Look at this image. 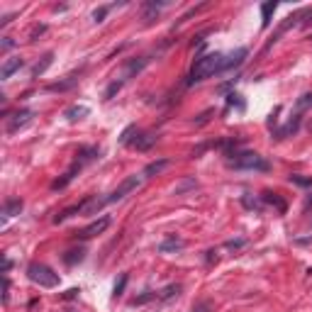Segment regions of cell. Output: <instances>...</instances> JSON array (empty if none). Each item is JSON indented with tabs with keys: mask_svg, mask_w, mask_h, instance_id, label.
<instances>
[{
	"mask_svg": "<svg viewBox=\"0 0 312 312\" xmlns=\"http://www.w3.org/2000/svg\"><path fill=\"white\" fill-rule=\"evenodd\" d=\"M142 181H144V176L139 173H134V176H127L117 188H115L113 193L108 195V198H90V202H88V207H85V215H95L100 207H105V205H110V202H120L122 198H127L132 190H137L139 186H142Z\"/></svg>",
	"mask_w": 312,
	"mask_h": 312,
	"instance_id": "6da1fadb",
	"label": "cell"
},
{
	"mask_svg": "<svg viewBox=\"0 0 312 312\" xmlns=\"http://www.w3.org/2000/svg\"><path fill=\"white\" fill-rule=\"evenodd\" d=\"M222 66H225V54H220V52H210L205 57L195 59V63L190 68V76H188V85L205 81V78H210L215 73H222Z\"/></svg>",
	"mask_w": 312,
	"mask_h": 312,
	"instance_id": "7a4b0ae2",
	"label": "cell"
},
{
	"mask_svg": "<svg viewBox=\"0 0 312 312\" xmlns=\"http://www.w3.org/2000/svg\"><path fill=\"white\" fill-rule=\"evenodd\" d=\"M232 156L234 159H229V166L234 171H271V164L256 151H234Z\"/></svg>",
	"mask_w": 312,
	"mask_h": 312,
	"instance_id": "3957f363",
	"label": "cell"
},
{
	"mask_svg": "<svg viewBox=\"0 0 312 312\" xmlns=\"http://www.w3.org/2000/svg\"><path fill=\"white\" fill-rule=\"evenodd\" d=\"M27 278L39 288H57L59 285V273H54L47 263H29L27 266Z\"/></svg>",
	"mask_w": 312,
	"mask_h": 312,
	"instance_id": "277c9868",
	"label": "cell"
},
{
	"mask_svg": "<svg viewBox=\"0 0 312 312\" xmlns=\"http://www.w3.org/2000/svg\"><path fill=\"white\" fill-rule=\"evenodd\" d=\"M32 117H34L32 110H17V113L7 120V134H15V132H20L22 127H27L29 122H32Z\"/></svg>",
	"mask_w": 312,
	"mask_h": 312,
	"instance_id": "5b68a950",
	"label": "cell"
},
{
	"mask_svg": "<svg viewBox=\"0 0 312 312\" xmlns=\"http://www.w3.org/2000/svg\"><path fill=\"white\" fill-rule=\"evenodd\" d=\"M156 142H159V137H156L154 132H137L127 146H132V149H137V151H149Z\"/></svg>",
	"mask_w": 312,
	"mask_h": 312,
	"instance_id": "8992f818",
	"label": "cell"
},
{
	"mask_svg": "<svg viewBox=\"0 0 312 312\" xmlns=\"http://www.w3.org/2000/svg\"><path fill=\"white\" fill-rule=\"evenodd\" d=\"M108 225H110V217L105 215V217H100V220H95V222H90L88 227H83L76 237L78 239H90V237H95V234H103L105 229H108Z\"/></svg>",
	"mask_w": 312,
	"mask_h": 312,
	"instance_id": "52a82bcc",
	"label": "cell"
},
{
	"mask_svg": "<svg viewBox=\"0 0 312 312\" xmlns=\"http://www.w3.org/2000/svg\"><path fill=\"white\" fill-rule=\"evenodd\" d=\"M247 57H249V49H247V47H239V49H234L232 54H227V57H225V66H222V71H229V68H237V66H242Z\"/></svg>",
	"mask_w": 312,
	"mask_h": 312,
	"instance_id": "ba28073f",
	"label": "cell"
},
{
	"mask_svg": "<svg viewBox=\"0 0 312 312\" xmlns=\"http://www.w3.org/2000/svg\"><path fill=\"white\" fill-rule=\"evenodd\" d=\"M90 198L93 195H88V198H83L81 202H76V205H71V207H66V210H61L57 217H54V222H63V220H68V217H73V215H78V212H85V207H88V202H90Z\"/></svg>",
	"mask_w": 312,
	"mask_h": 312,
	"instance_id": "9c48e42d",
	"label": "cell"
},
{
	"mask_svg": "<svg viewBox=\"0 0 312 312\" xmlns=\"http://www.w3.org/2000/svg\"><path fill=\"white\" fill-rule=\"evenodd\" d=\"M300 129V113L290 115V120L285 122L281 129H276V139H285V137H293L295 132Z\"/></svg>",
	"mask_w": 312,
	"mask_h": 312,
	"instance_id": "30bf717a",
	"label": "cell"
},
{
	"mask_svg": "<svg viewBox=\"0 0 312 312\" xmlns=\"http://www.w3.org/2000/svg\"><path fill=\"white\" fill-rule=\"evenodd\" d=\"M25 66V61L20 57H10V59H5V63H2V68H0V78L2 81H7L12 73H17L20 68Z\"/></svg>",
	"mask_w": 312,
	"mask_h": 312,
	"instance_id": "8fae6325",
	"label": "cell"
},
{
	"mask_svg": "<svg viewBox=\"0 0 312 312\" xmlns=\"http://www.w3.org/2000/svg\"><path fill=\"white\" fill-rule=\"evenodd\" d=\"M183 247H186V242H183L181 237L169 234V237L159 244V251H161V254H169V251H178V249H183Z\"/></svg>",
	"mask_w": 312,
	"mask_h": 312,
	"instance_id": "7c38bea8",
	"label": "cell"
},
{
	"mask_svg": "<svg viewBox=\"0 0 312 312\" xmlns=\"http://www.w3.org/2000/svg\"><path fill=\"white\" fill-rule=\"evenodd\" d=\"M22 207H25V202H22L20 198L5 200V205H2V220H10V217L20 215V212H22Z\"/></svg>",
	"mask_w": 312,
	"mask_h": 312,
	"instance_id": "4fadbf2b",
	"label": "cell"
},
{
	"mask_svg": "<svg viewBox=\"0 0 312 312\" xmlns=\"http://www.w3.org/2000/svg\"><path fill=\"white\" fill-rule=\"evenodd\" d=\"M149 63V59L146 57H139V59H132V61H127V66H125V76H122V81H127V78H132L134 73H139L144 66Z\"/></svg>",
	"mask_w": 312,
	"mask_h": 312,
	"instance_id": "5bb4252c",
	"label": "cell"
},
{
	"mask_svg": "<svg viewBox=\"0 0 312 312\" xmlns=\"http://www.w3.org/2000/svg\"><path fill=\"white\" fill-rule=\"evenodd\" d=\"M98 146H81L78 149V154H76V164H81V166H85V164H90V161H95L98 159Z\"/></svg>",
	"mask_w": 312,
	"mask_h": 312,
	"instance_id": "9a60e30c",
	"label": "cell"
},
{
	"mask_svg": "<svg viewBox=\"0 0 312 312\" xmlns=\"http://www.w3.org/2000/svg\"><path fill=\"white\" fill-rule=\"evenodd\" d=\"M52 63H54V52H47V54L42 57V61H37V63L32 66V78H39Z\"/></svg>",
	"mask_w": 312,
	"mask_h": 312,
	"instance_id": "2e32d148",
	"label": "cell"
},
{
	"mask_svg": "<svg viewBox=\"0 0 312 312\" xmlns=\"http://www.w3.org/2000/svg\"><path fill=\"white\" fill-rule=\"evenodd\" d=\"M88 115H90V108H85V105H71V108H66L63 117H66L68 122H78V120H83Z\"/></svg>",
	"mask_w": 312,
	"mask_h": 312,
	"instance_id": "e0dca14e",
	"label": "cell"
},
{
	"mask_svg": "<svg viewBox=\"0 0 312 312\" xmlns=\"http://www.w3.org/2000/svg\"><path fill=\"white\" fill-rule=\"evenodd\" d=\"M261 202L263 205H271V207H276L281 215H283L285 210H288V205H285V200L281 198V195H276V193H263L261 195Z\"/></svg>",
	"mask_w": 312,
	"mask_h": 312,
	"instance_id": "ac0fdd59",
	"label": "cell"
},
{
	"mask_svg": "<svg viewBox=\"0 0 312 312\" xmlns=\"http://www.w3.org/2000/svg\"><path fill=\"white\" fill-rule=\"evenodd\" d=\"M276 7H278V2H273V0H268V2L261 5V27L263 29H268L271 17H273V12H276Z\"/></svg>",
	"mask_w": 312,
	"mask_h": 312,
	"instance_id": "d6986e66",
	"label": "cell"
},
{
	"mask_svg": "<svg viewBox=\"0 0 312 312\" xmlns=\"http://www.w3.org/2000/svg\"><path fill=\"white\" fill-rule=\"evenodd\" d=\"M169 159H161V161H151V164H149V166H146V169L142 171V176L144 178H151V176H159V173H161V171L164 169H169Z\"/></svg>",
	"mask_w": 312,
	"mask_h": 312,
	"instance_id": "ffe728a7",
	"label": "cell"
},
{
	"mask_svg": "<svg viewBox=\"0 0 312 312\" xmlns=\"http://www.w3.org/2000/svg\"><path fill=\"white\" fill-rule=\"evenodd\" d=\"M78 83V73H71L66 81H59V83H52V85H47V90H52V93H61V90H68V88H73V85Z\"/></svg>",
	"mask_w": 312,
	"mask_h": 312,
	"instance_id": "44dd1931",
	"label": "cell"
},
{
	"mask_svg": "<svg viewBox=\"0 0 312 312\" xmlns=\"http://www.w3.org/2000/svg\"><path fill=\"white\" fill-rule=\"evenodd\" d=\"M85 258V249L81 247V249H71V251H66L63 254V263L66 266H76V263H81Z\"/></svg>",
	"mask_w": 312,
	"mask_h": 312,
	"instance_id": "7402d4cb",
	"label": "cell"
},
{
	"mask_svg": "<svg viewBox=\"0 0 312 312\" xmlns=\"http://www.w3.org/2000/svg\"><path fill=\"white\" fill-rule=\"evenodd\" d=\"M293 186H300V188H312V176H300V173H293L288 178Z\"/></svg>",
	"mask_w": 312,
	"mask_h": 312,
	"instance_id": "603a6c76",
	"label": "cell"
},
{
	"mask_svg": "<svg viewBox=\"0 0 312 312\" xmlns=\"http://www.w3.org/2000/svg\"><path fill=\"white\" fill-rule=\"evenodd\" d=\"M242 205H244L247 210H256V212H261V210H263V202H258L256 198H251L249 193H247V195H242Z\"/></svg>",
	"mask_w": 312,
	"mask_h": 312,
	"instance_id": "cb8c5ba5",
	"label": "cell"
},
{
	"mask_svg": "<svg viewBox=\"0 0 312 312\" xmlns=\"http://www.w3.org/2000/svg\"><path fill=\"white\" fill-rule=\"evenodd\" d=\"M181 293V285L178 283H173V285H166L161 293H159V300H171V298H176Z\"/></svg>",
	"mask_w": 312,
	"mask_h": 312,
	"instance_id": "d4e9b609",
	"label": "cell"
},
{
	"mask_svg": "<svg viewBox=\"0 0 312 312\" xmlns=\"http://www.w3.org/2000/svg\"><path fill=\"white\" fill-rule=\"evenodd\" d=\"M190 188H198V181H195V178H186L181 186H176V188H173V193H176V195H183V193H186V190H190Z\"/></svg>",
	"mask_w": 312,
	"mask_h": 312,
	"instance_id": "484cf974",
	"label": "cell"
},
{
	"mask_svg": "<svg viewBox=\"0 0 312 312\" xmlns=\"http://www.w3.org/2000/svg\"><path fill=\"white\" fill-rule=\"evenodd\" d=\"M310 108H312V93L300 95V98H298V103H295V110H298V113H303V110H310Z\"/></svg>",
	"mask_w": 312,
	"mask_h": 312,
	"instance_id": "4316f807",
	"label": "cell"
},
{
	"mask_svg": "<svg viewBox=\"0 0 312 312\" xmlns=\"http://www.w3.org/2000/svg\"><path fill=\"white\" fill-rule=\"evenodd\" d=\"M122 85H125V81H122V78H120V81H113V83L108 85V90H105V100H113L115 95L120 93V88H122Z\"/></svg>",
	"mask_w": 312,
	"mask_h": 312,
	"instance_id": "83f0119b",
	"label": "cell"
},
{
	"mask_svg": "<svg viewBox=\"0 0 312 312\" xmlns=\"http://www.w3.org/2000/svg\"><path fill=\"white\" fill-rule=\"evenodd\" d=\"M127 281H129V276H127V273H122V276H120V281H117V283H115V288H113V295H115V298H120V295L125 293Z\"/></svg>",
	"mask_w": 312,
	"mask_h": 312,
	"instance_id": "f1b7e54d",
	"label": "cell"
},
{
	"mask_svg": "<svg viewBox=\"0 0 312 312\" xmlns=\"http://www.w3.org/2000/svg\"><path fill=\"white\" fill-rule=\"evenodd\" d=\"M227 105L229 108H237V110H244V108H247L244 100H242V95H237V93H229L227 95Z\"/></svg>",
	"mask_w": 312,
	"mask_h": 312,
	"instance_id": "f546056e",
	"label": "cell"
},
{
	"mask_svg": "<svg viewBox=\"0 0 312 312\" xmlns=\"http://www.w3.org/2000/svg\"><path fill=\"white\" fill-rule=\"evenodd\" d=\"M110 10H113V5H100V7L93 12V22H103V20H105V15H108Z\"/></svg>",
	"mask_w": 312,
	"mask_h": 312,
	"instance_id": "4dcf8cb0",
	"label": "cell"
},
{
	"mask_svg": "<svg viewBox=\"0 0 312 312\" xmlns=\"http://www.w3.org/2000/svg\"><path fill=\"white\" fill-rule=\"evenodd\" d=\"M159 298V293H151V290H146L144 295H139V298H134L132 300V305H144V303H149V300H156Z\"/></svg>",
	"mask_w": 312,
	"mask_h": 312,
	"instance_id": "1f68e13d",
	"label": "cell"
},
{
	"mask_svg": "<svg viewBox=\"0 0 312 312\" xmlns=\"http://www.w3.org/2000/svg\"><path fill=\"white\" fill-rule=\"evenodd\" d=\"M137 132H139V129H137L134 125H129V127H127V129L122 132V137H120V144H129V142H132V134H137Z\"/></svg>",
	"mask_w": 312,
	"mask_h": 312,
	"instance_id": "d6a6232c",
	"label": "cell"
},
{
	"mask_svg": "<svg viewBox=\"0 0 312 312\" xmlns=\"http://www.w3.org/2000/svg\"><path fill=\"white\" fill-rule=\"evenodd\" d=\"M193 312H215V305H212L210 300H202V303H198V305L193 308Z\"/></svg>",
	"mask_w": 312,
	"mask_h": 312,
	"instance_id": "836d02e7",
	"label": "cell"
},
{
	"mask_svg": "<svg viewBox=\"0 0 312 312\" xmlns=\"http://www.w3.org/2000/svg\"><path fill=\"white\" fill-rule=\"evenodd\" d=\"M44 32H47V25H37V27L32 29V34H29V42H37V37L44 34Z\"/></svg>",
	"mask_w": 312,
	"mask_h": 312,
	"instance_id": "e575fe53",
	"label": "cell"
},
{
	"mask_svg": "<svg viewBox=\"0 0 312 312\" xmlns=\"http://www.w3.org/2000/svg\"><path fill=\"white\" fill-rule=\"evenodd\" d=\"M10 281H7V276H2V303H7L10 300Z\"/></svg>",
	"mask_w": 312,
	"mask_h": 312,
	"instance_id": "d590c367",
	"label": "cell"
},
{
	"mask_svg": "<svg viewBox=\"0 0 312 312\" xmlns=\"http://www.w3.org/2000/svg\"><path fill=\"white\" fill-rule=\"evenodd\" d=\"M247 244V239H229L227 242V249H242Z\"/></svg>",
	"mask_w": 312,
	"mask_h": 312,
	"instance_id": "8d00e7d4",
	"label": "cell"
},
{
	"mask_svg": "<svg viewBox=\"0 0 312 312\" xmlns=\"http://www.w3.org/2000/svg\"><path fill=\"white\" fill-rule=\"evenodd\" d=\"M78 293H81L78 288H71V290H66V293H63V300H73V298H78Z\"/></svg>",
	"mask_w": 312,
	"mask_h": 312,
	"instance_id": "74e56055",
	"label": "cell"
},
{
	"mask_svg": "<svg viewBox=\"0 0 312 312\" xmlns=\"http://www.w3.org/2000/svg\"><path fill=\"white\" fill-rule=\"evenodd\" d=\"M210 115H212V110H205V113H202L198 120H195V125H205V122L210 120Z\"/></svg>",
	"mask_w": 312,
	"mask_h": 312,
	"instance_id": "f35d334b",
	"label": "cell"
},
{
	"mask_svg": "<svg viewBox=\"0 0 312 312\" xmlns=\"http://www.w3.org/2000/svg\"><path fill=\"white\" fill-rule=\"evenodd\" d=\"M12 47H15V42H12L10 37H5V39H2V52H10Z\"/></svg>",
	"mask_w": 312,
	"mask_h": 312,
	"instance_id": "ab89813d",
	"label": "cell"
},
{
	"mask_svg": "<svg viewBox=\"0 0 312 312\" xmlns=\"http://www.w3.org/2000/svg\"><path fill=\"white\" fill-rule=\"evenodd\" d=\"M10 268H12V261H10V258L5 256V258H2V273L7 276V271H10Z\"/></svg>",
	"mask_w": 312,
	"mask_h": 312,
	"instance_id": "60d3db41",
	"label": "cell"
},
{
	"mask_svg": "<svg viewBox=\"0 0 312 312\" xmlns=\"http://www.w3.org/2000/svg\"><path fill=\"white\" fill-rule=\"evenodd\" d=\"M12 17H15V12H12V15H5V17L0 20V27H7V25L12 22Z\"/></svg>",
	"mask_w": 312,
	"mask_h": 312,
	"instance_id": "b9f144b4",
	"label": "cell"
},
{
	"mask_svg": "<svg viewBox=\"0 0 312 312\" xmlns=\"http://www.w3.org/2000/svg\"><path fill=\"white\" fill-rule=\"evenodd\" d=\"M212 261H217V256H215V251H207V263H212Z\"/></svg>",
	"mask_w": 312,
	"mask_h": 312,
	"instance_id": "7bdbcfd3",
	"label": "cell"
},
{
	"mask_svg": "<svg viewBox=\"0 0 312 312\" xmlns=\"http://www.w3.org/2000/svg\"><path fill=\"white\" fill-rule=\"evenodd\" d=\"M308 22H312V12H308Z\"/></svg>",
	"mask_w": 312,
	"mask_h": 312,
	"instance_id": "ee69618b",
	"label": "cell"
},
{
	"mask_svg": "<svg viewBox=\"0 0 312 312\" xmlns=\"http://www.w3.org/2000/svg\"><path fill=\"white\" fill-rule=\"evenodd\" d=\"M308 205H312V195H310V198H308Z\"/></svg>",
	"mask_w": 312,
	"mask_h": 312,
	"instance_id": "f6af8a7d",
	"label": "cell"
}]
</instances>
